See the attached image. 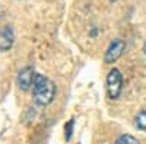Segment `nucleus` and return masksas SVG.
<instances>
[{"mask_svg": "<svg viewBox=\"0 0 146 144\" xmlns=\"http://www.w3.org/2000/svg\"><path fill=\"white\" fill-rule=\"evenodd\" d=\"M115 144H139L137 138H135L133 135H129V134H124V135H121Z\"/></svg>", "mask_w": 146, "mask_h": 144, "instance_id": "nucleus-7", "label": "nucleus"}, {"mask_svg": "<svg viewBox=\"0 0 146 144\" xmlns=\"http://www.w3.org/2000/svg\"><path fill=\"white\" fill-rule=\"evenodd\" d=\"M123 90V76L120 70L113 68L107 76V93L110 99H117Z\"/></svg>", "mask_w": 146, "mask_h": 144, "instance_id": "nucleus-2", "label": "nucleus"}, {"mask_svg": "<svg viewBox=\"0 0 146 144\" xmlns=\"http://www.w3.org/2000/svg\"><path fill=\"white\" fill-rule=\"evenodd\" d=\"M15 42V34H13V29L10 26H3L2 29V51H7L12 48Z\"/></svg>", "mask_w": 146, "mask_h": 144, "instance_id": "nucleus-5", "label": "nucleus"}, {"mask_svg": "<svg viewBox=\"0 0 146 144\" xmlns=\"http://www.w3.org/2000/svg\"><path fill=\"white\" fill-rule=\"evenodd\" d=\"M72 131H73V119L69 122V127L66 125V140H67V141L72 140V134H73Z\"/></svg>", "mask_w": 146, "mask_h": 144, "instance_id": "nucleus-8", "label": "nucleus"}, {"mask_svg": "<svg viewBox=\"0 0 146 144\" xmlns=\"http://www.w3.org/2000/svg\"><path fill=\"white\" fill-rule=\"evenodd\" d=\"M136 127L139 130L146 131V111H142V112L137 114V116H136Z\"/></svg>", "mask_w": 146, "mask_h": 144, "instance_id": "nucleus-6", "label": "nucleus"}, {"mask_svg": "<svg viewBox=\"0 0 146 144\" xmlns=\"http://www.w3.org/2000/svg\"><path fill=\"white\" fill-rule=\"evenodd\" d=\"M143 51H145V54H146V42H145V45H143Z\"/></svg>", "mask_w": 146, "mask_h": 144, "instance_id": "nucleus-9", "label": "nucleus"}, {"mask_svg": "<svg viewBox=\"0 0 146 144\" xmlns=\"http://www.w3.org/2000/svg\"><path fill=\"white\" fill-rule=\"evenodd\" d=\"M126 48V44L123 39H114L110 47L107 48L105 51V57H104V61L107 64H111V63H115L117 60L123 55V51Z\"/></svg>", "mask_w": 146, "mask_h": 144, "instance_id": "nucleus-3", "label": "nucleus"}, {"mask_svg": "<svg viewBox=\"0 0 146 144\" xmlns=\"http://www.w3.org/2000/svg\"><path fill=\"white\" fill-rule=\"evenodd\" d=\"M31 89H32L35 103H38L41 106L50 105L56 96V85L42 74H35Z\"/></svg>", "mask_w": 146, "mask_h": 144, "instance_id": "nucleus-1", "label": "nucleus"}, {"mask_svg": "<svg viewBox=\"0 0 146 144\" xmlns=\"http://www.w3.org/2000/svg\"><path fill=\"white\" fill-rule=\"evenodd\" d=\"M35 79V71L32 67H25L18 74V85L22 90H29L32 87V83Z\"/></svg>", "mask_w": 146, "mask_h": 144, "instance_id": "nucleus-4", "label": "nucleus"}]
</instances>
